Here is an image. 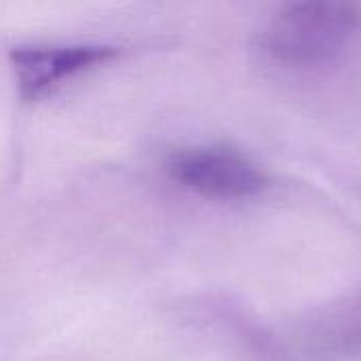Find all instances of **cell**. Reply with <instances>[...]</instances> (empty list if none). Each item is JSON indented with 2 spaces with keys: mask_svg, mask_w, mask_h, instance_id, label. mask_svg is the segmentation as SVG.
I'll use <instances>...</instances> for the list:
<instances>
[{
  "mask_svg": "<svg viewBox=\"0 0 361 361\" xmlns=\"http://www.w3.org/2000/svg\"><path fill=\"white\" fill-rule=\"evenodd\" d=\"M357 0H292L264 32V53L283 66L322 63L336 55L360 27Z\"/></svg>",
  "mask_w": 361,
  "mask_h": 361,
  "instance_id": "1",
  "label": "cell"
},
{
  "mask_svg": "<svg viewBox=\"0 0 361 361\" xmlns=\"http://www.w3.org/2000/svg\"><path fill=\"white\" fill-rule=\"evenodd\" d=\"M169 176L207 199L235 201L264 190L267 176L247 157L220 146L176 150L167 159Z\"/></svg>",
  "mask_w": 361,
  "mask_h": 361,
  "instance_id": "2",
  "label": "cell"
},
{
  "mask_svg": "<svg viewBox=\"0 0 361 361\" xmlns=\"http://www.w3.org/2000/svg\"><path fill=\"white\" fill-rule=\"evenodd\" d=\"M114 57V49L99 44L76 47H19L11 53L19 97L34 102L51 93L63 80L106 63Z\"/></svg>",
  "mask_w": 361,
  "mask_h": 361,
  "instance_id": "3",
  "label": "cell"
},
{
  "mask_svg": "<svg viewBox=\"0 0 361 361\" xmlns=\"http://www.w3.org/2000/svg\"><path fill=\"white\" fill-rule=\"evenodd\" d=\"M326 349L345 355H361V294L341 305L319 328Z\"/></svg>",
  "mask_w": 361,
  "mask_h": 361,
  "instance_id": "4",
  "label": "cell"
}]
</instances>
